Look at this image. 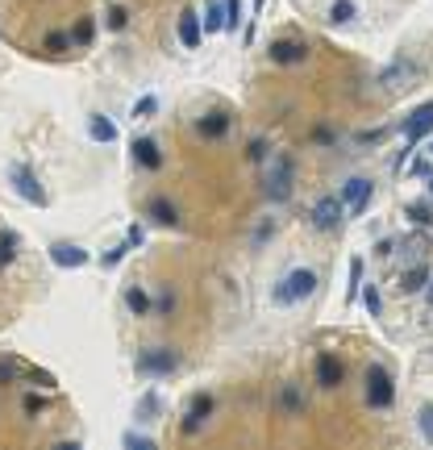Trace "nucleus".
Here are the masks:
<instances>
[{
  "mask_svg": "<svg viewBox=\"0 0 433 450\" xmlns=\"http://www.w3.org/2000/svg\"><path fill=\"white\" fill-rule=\"evenodd\" d=\"M313 292H317V271L296 267L292 275H284V280H279V288H275V305H296V300H309Z\"/></svg>",
  "mask_w": 433,
  "mask_h": 450,
  "instance_id": "f257e3e1",
  "label": "nucleus"
},
{
  "mask_svg": "<svg viewBox=\"0 0 433 450\" xmlns=\"http://www.w3.org/2000/svg\"><path fill=\"white\" fill-rule=\"evenodd\" d=\"M417 79H421V67H417L413 58H405V54H400V58H392V63L379 71V88H384L388 96H396V92L413 88Z\"/></svg>",
  "mask_w": 433,
  "mask_h": 450,
  "instance_id": "f03ea898",
  "label": "nucleus"
},
{
  "mask_svg": "<svg viewBox=\"0 0 433 450\" xmlns=\"http://www.w3.org/2000/svg\"><path fill=\"white\" fill-rule=\"evenodd\" d=\"M8 184H13V192H17L21 200H29L33 209H46V204H50L46 188L38 184V175H33L25 163H13V167H8Z\"/></svg>",
  "mask_w": 433,
  "mask_h": 450,
  "instance_id": "7ed1b4c3",
  "label": "nucleus"
},
{
  "mask_svg": "<svg viewBox=\"0 0 433 450\" xmlns=\"http://www.w3.org/2000/svg\"><path fill=\"white\" fill-rule=\"evenodd\" d=\"M371 192H375V184L367 179V175H354V179H346L342 184V204H346V213L350 217H363V209H367V200H371Z\"/></svg>",
  "mask_w": 433,
  "mask_h": 450,
  "instance_id": "20e7f679",
  "label": "nucleus"
},
{
  "mask_svg": "<svg viewBox=\"0 0 433 450\" xmlns=\"http://www.w3.org/2000/svg\"><path fill=\"white\" fill-rule=\"evenodd\" d=\"M392 401H396L392 376H388L384 367H371V371H367V405H371V409H388Z\"/></svg>",
  "mask_w": 433,
  "mask_h": 450,
  "instance_id": "39448f33",
  "label": "nucleus"
},
{
  "mask_svg": "<svg viewBox=\"0 0 433 450\" xmlns=\"http://www.w3.org/2000/svg\"><path fill=\"white\" fill-rule=\"evenodd\" d=\"M263 192H267V200H288L292 196V163L288 159H275V167L267 171V179H263Z\"/></svg>",
  "mask_w": 433,
  "mask_h": 450,
  "instance_id": "423d86ee",
  "label": "nucleus"
},
{
  "mask_svg": "<svg viewBox=\"0 0 433 450\" xmlns=\"http://www.w3.org/2000/svg\"><path fill=\"white\" fill-rule=\"evenodd\" d=\"M346 217V204H342V196H321L317 204H313V213H309V221L317 225V230H338V221Z\"/></svg>",
  "mask_w": 433,
  "mask_h": 450,
  "instance_id": "0eeeda50",
  "label": "nucleus"
},
{
  "mask_svg": "<svg viewBox=\"0 0 433 450\" xmlns=\"http://www.w3.org/2000/svg\"><path fill=\"white\" fill-rule=\"evenodd\" d=\"M400 129H405L409 146H417V142H421L425 134H433V100H430V104H421L417 113H409V121H405Z\"/></svg>",
  "mask_w": 433,
  "mask_h": 450,
  "instance_id": "6e6552de",
  "label": "nucleus"
},
{
  "mask_svg": "<svg viewBox=\"0 0 433 450\" xmlns=\"http://www.w3.org/2000/svg\"><path fill=\"white\" fill-rule=\"evenodd\" d=\"M50 259H54L63 271H75V267H83V263H88V250H83V246H75V242H50Z\"/></svg>",
  "mask_w": 433,
  "mask_h": 450,
  "instance_id": "1a4fd4ad",
  "label": "nucleus"
},
{
  "mask_svg": "<svg viewBox=\"0 0 433 450\" xmlns=\"http://www.w3.org/2000/svg\"><path fill=\"white\" fill-rule=\"evenodd\" d=\"M138 371L142 376H171L175 371V355L171 351H150V355L138 359Z\"/></svg>",
  "mask_w": 433,
  "mask_h": 450,
  "instance_id": "9d476101",
  "label": "nucleus"
},
{
  "mask_svg": "<svg viewBox=\"0 0 433 450\" xmlns=\"http://www.w3.org/2000/svg\"><path fill=\"white\" fill-rule=\"evenodd\" d=\"M196 134H200L204 142H217V138L229 134V117H225V113H204V117H196Z\"/></svg>",
  "mask_w": 433,
  "mask_h": 450,
  "instance_id": "9b49d317",
  "label": "nucleus"
},
{
  "mask_svg": "<svg viewBox=\"0 0 433 450\" xmlns=\"http://www.w3.org/2000/svg\"><path fill=\"white\" fill-rule=\"evenodd\" d=\"M200 38H204V21H200L196 13H188V8H183V17H179V42H183L188 50H196V46H200Z\"/></svg>",
  "mask_w": 433,
  "mask_h": 450,
  "instance_id": "f8f14e48",
  "label": "nucleus"
},
{
  "mask_svg": "<svg viewBox=\"0 0 433 450\" xmlns=\"http://www.w3.org/2000/svg\"><path fill=\"white\" fill-rule=\"evenodd\" d=\"M209 413H213V396H209V392H200V396L192 401V413L183 417V434H196V430L209 421Z\"/></svg>",
  "mask_w": 433,
  "mask_h": 450,
  "instance_id": "ddd939ff",
  "label": "nucleus"
},
{
  "mask_svg": "<svg viewBox=\"0 0 433 450\" xmlns=\"http://www.w3.org/2000/svg\"><path fill=\"white\" fill-rule=\"evenodd\" d=\"M133 163H138V167H150V171H158V163H163V154H158V142H154V138H138V142H133Z\"/></svg>",
  "mask_w": 433,
  "mask_h": 450,
  "instance_id": "4468645a",
  "label": "nucleus"
},
{
  "mask_svg": "<svg viewBox=\"0 0 433 450\" xmlns=\"http://www.w3.org/2000/svg\"><path fill=\"white\" fill-rule=\"evenodd\" d=\"M317 384L321 388H338L342 384V363L334 355H317Z\"/></svg>",
  "mask_w": 433,
  "mask_h": 450,
  "instance_id": "2eb2a0df",
  "label": "nucleus"
},
{
  "mask_svg": "<svg viewBox=\"0 0 433 450\" xmlns=\"http://www.w3.org/2000/svg\"><path fill=\"white\" fill-rule=\"evenodd\" d=\"M88 134H92V142H117V121L104 117V113H92L88 117Z\"/></svg>",
  "mask_w": 433,
  "mask_h": 450,
  "instance_id": "dca6fc26",
  "label": "nucleus"
},
{
  "mask_svg": "<svg viewBox=\"0 0 433 450\" xmlns=\"http://www.w3.org/2000/svg\"><path fill=\"white\" fill-rule=\"evenodd\" d=\"M425 284H430V271H425L421 263L409 267V271L400 275V292H409V296H413V292H425Z\"/></svg>",
  "mask_w": 433,
  "mask_h": 450,
  "instance_id": "f3484780",
  "label": "nucleus"
},
{
  "mask_svg": "<svg viewBox=\"0 0 433 450\" xmlns=\"http://www.w3.org/2000/svg\"><path fill=\"white\" fill-rule=\"evenodd\" d=\"M271 58H275V63H300V58H304V46H300V42H284V38H279V42L271 46Z\"/></svg>",
  "mask_w": 433,
  "mask_h": 450,
  "instance_id": "a211bd4d",
  "label": "nucleus"
},
{
  "mask_svg": "<svg viewBox=\"0 0 433 450\" xmlns=\"http://www.w3.org/2000/svg\"><path fill=\"white\" fill-rule=\"evenodd\" d=\"M204 29L209 33H221L225 29V0H209L204 4Z\"/></svg>",
  "mask_w": 433,
  "mask_h": 450,
  "instance_id": "6ab92c4d",
  "label": "nucleus"
},
{
  "mask_svg": "<svg viewBox=\"0 0 433 450\" xmlns=\"http://www.w3.org/2000/svg\"><path fill=\"white\" fill-rule=\"evenodd\" d=\"M363 292V259H350V275H346V305H354Z\"/></svg>",
  "mask_w": 433,
  "mask_h": 450,
  "instance_id": "aec40b11",
  "label": "nucleus"
},
{
  "mask_svg": "<svg viewBox=\"0 0 433 450\" xmlns=\"http://www.w3.org/2000/svg\"><path fill=\"white\" fill-rule=\"evenodd\" d=\"M150 217H154L158 225H167V230H175V225H179V213H175L167 200H150Z\"/></svg>",
  "mask_w": 433,
  "mask_h": 450,
  "instance_id": "412c9836",
  "label": "nucleus"
},
{
  "mask_svg": "<svg viewBox=\"0 0 433 450\" xmlns=\"http://www.w3.org/2000/svg\"><path fill=\"white\" fill-rule=\"evenodd\" d=\"M125 305H129V313H138V317H150V296L142 292V288H125Z\"/></svg>",
  "mask_w": 433,
  "mask_h": 450,
  "instance_id": "4be33fe9",
  "label": "nucleus"
},
{
  "mask_svg": "<svg viewBox=\"0 0 433 450\" xmlns=\"http://www.w3.org/2000/svg\"><path fill=\"white\" fill-rule=\"evenodd\" d=\"M158 409H163V405H158V396H154V392H146V396L138 401V409H133V421H154V417H158Z\"/></svg>",
  "mask_w": 433,
  "mask_h": 450,
  "instance_id": "5701e85b",
  "label": "nucleus"
},
{
  "mask_svg": "<svg viewBox=\"0 0 433 450\" xmlns=\"http://www.w3.org/2000/svg\"><path fill=\"white\" fill-rule=\"evenodd\" d=\"M17 250H21V238H17L13 230H4V234H0V263L8 267V263L17 259Z\"/></svg>",
  "mask_w": 433,
  "mask_h": 450,
  "instance_id": "b1692460",
  "label": "nucleus"
},
{
  "mask_svg": "<svg viewBox=\"0 0 433 450\" xmlns=\"http://www.w3.org/2000/svg\"><path fill=\"white\" fill-rule=\"evenodd\" d=\"M405 217H409L413 225H433V209H430V204H417V200L405 209Z\"/></svg>",
  "mask_w": 433,
  "mask_h": 450,
  "instance_id": "393cba45",
  "label": "nucleus"
},
{
  "mask_svg": "<svg viewBox=\"0 0 433 450\" xmlns=\"http://www.w3.org/2000/svg\"><path fill=\"white\" fill-rule=\"evenodd\" d=\"M279 409H284V413H300V392H296L292 384L279 388Z\"/></svg>",
  "mask_w": 433,
  "mask_h": 450,
  "instance_id": "a878e982",
  "label": "nucleus"
},
{
  "mask_svg": "<svg viewBox=\"0 0 433 450\" xmlns=\"http://www.w3.org/2000/svg\"><path fill=\"white\" fill-rule=\"evenodd\" d=\"M350 17H354V0H334V4H329V21L346 25Z\"/></svg>",
  "mask_w": 433,
  "mask_h": 450,
  "instance_id": "bb28decb",
  "label": "nucleus"
},
{
  "mask_svg": "<svg viewBox=\"0 0 433 450\" xmlns=\"http://www.w3.org/2000/svg\"><path fill=\"white\" fill-rule=\"evenodd\" d=\"M92 33H96V25H92V17H83V21H75V29H71V38H75V46H88V42H92Z\"/></svg>",
  "mask_w": 433,
  "mask_h": 450,
  "instance_id": "cd10ccee",
  "label": "nucleus"
},
{
  "mask_svg": "<svg viewBox=\"0 0 433 450\" xmlns=\"http://www.w3.org/2000/svg\"><path fill=\"white\" fill-rule=\"evenodd\" d=\"M158 113V96H138L133 100V117L142 121V117H154Z\"/></svg>",
  "mask_w": 433,
  "mask_h": 450,
  "instance_id": "c85d7f7f",
  "label": "nucleus"
},
{
  "mask_svg": "<svg viewBox=\"0 0 433 450\" xmlns=\"http://www.w3.org/2000/svg\"><path fill=\"white\" fill-rule=\"evenodd\" d=\"M242 25V0H225V29L234 33Z\"/></svg>",
  "mask_w": 433,
  "mask_h": 450,
  "instance_id": "c756f323",
  "label": "nucleus"
},
{
  "mask_svg": "<svg viewBox=\"0 0 433 450\" xmlns=\"http://www.w3.org/2000/svg\"><path fill=\"white\" fill-rule=\"evenodd\" d=\"M363 305H367V313H371V317H379V313H384V300H379V292H375V288H363Z\"/></svg>",
  "mask_w": 433,
  "mask_h": 450,
  "instance_id": "7c9ffc66",
  "label": "nucleus"
},
{
  "mask_svg": "<svg viewBox=\"0 0 433 450\" xmlns=\"http://www.w3.org/2000/svg\"><path fill=\"white\" fill-rule=\"evenodd\" d=\"M409 175H413V179H430L433 163H430V159H413V163H409Z\"/></svg>",
  "mask_w": 433,
  "mask_h": 450,
  "instance_id": "2f4dec72",
  "label": "nucleus"
},
{
  "mask_svg": "<svg viewBox=\"0 0 433 450\" xmlns=\"http://www.w3.org/2000/svg\"><path fill=\"white\" fill-rule=\"evenodd\" d=\"M71 42H75V38H67V33H50V38H46V50H50V54H63Z\"/></svg>",
  "mask_w": 433,
  "mask_h": 450,
  "instance_id": "473e14b6",
  "label": "nucleus"
},
{
  "mask_svg": "<svg viewBox=\"0 0 433 450\" xmlns=\"http://www.w3.org/2000/svg\"><path fill=\"white\" fill-rule=\"evenodd\" d=\"M125 25H129V13H125V8H108V29L117 33V29H125Z\"/></svg>",
  "mask_w": 433,
  "mask_h": 450,
  "instance_id": "72a5a7b5",
  "label": "nucleus"
},
{
  "mask_svg": "<svg viewBox=\"0 0 433 450\" xmlns=\"http://www.w3.org/2000/svg\"><path fill=\"white\" fill-rule=\"evenodd\" d=\"M421 434L425 442H433V405H421Z\"/></svg>",
  "mask_w": 433,
  "mask_h": 450,
  "instance_id": "f704fd0d",
  "label": "nucleus"
},
{
  "mask_svg": "<svg viewBox=\"0 0 433 450\" xmlns=\"http://www.w3.org/2000/svg\"><path fill=\"white\" fill-rule=\"evenodd\" d=\"M125 447H133V450H154V438H142V434H125Z\"/></svg>",
  "mask_w": 433,
  "mask_h": 450,
  "instance_id": "c9c22d12",
  "label": "nucleus"
},
{
  "mask_svg": "<svg viewBox=\"0 0 433 450\" xmlns=\"http://www.w3.org/2000/svg\"><path fill=\"white\" fill-rule=\"evenodd\" d=\"M125 250H129V246H113V250L104 255V267H117V263L125 259Z\"/></svg>",
  "mask_w": 433,
  "mask_h": 450,
  "instance_id": "e433bc0d",
  "label": "nucleus"
},
{
  "mask_svg": "<svg viewBox=\"0 0 433 450\" xmlns=\"http://www.w3.org/2000/svg\"><path fill=\"white\" fill-rule=\"evenodd\" d=\"M263 150H267V142H263V138H259V142H250V146H246V154H250V159H254V163H263Z\"/></svg>",
  "mask_w": 433,
  "mask_h": 450,
  "instance_id": "4c0bfd02",
  "label": "nucleus"
},
{
  "mask_svg": "<svg viewBox=\"0 0 433 450\" xmlns=\"http://www.w3.org/2000/svg\"><path fill=\"white\" fill-rule=\"evenodd\" d=\"M425 300L433 305V275H430V284H425Z\"/></svg>",
  "mask_w": 433,
  "mask_h": 450,
  "instance_id": "58836bf2",
  "label": "nucleus"
},
{
  "mask_svg": "<svg viewBox=\"0 0 433 450\" xmlns=\"http://www.w3.org/2000/svg\"><path fill=\"white\" fill-rule=\"evenodd\" d=\"M430 196H433V175H430Z\"/></svg>",
  "mask_w": 433,
  "mask_h": 450,
  "instance_id": "ea45409f",
  "label": "nucleus"
},
{
  "mask_svg": "<svg viewBox=\"0 0 433 450\" xmlns=\"http://www.w3.org/2000/svg\"><path fill=\"white\" fill-rule=\"evenodd\" d=\"M430 154H433V146H430Z\"/></svg>",
  "mask_w": 433,
  "mask_h": 450,
  "instance_id": "a19ab883",
  "label": "nucleus"
}]
</instances>
